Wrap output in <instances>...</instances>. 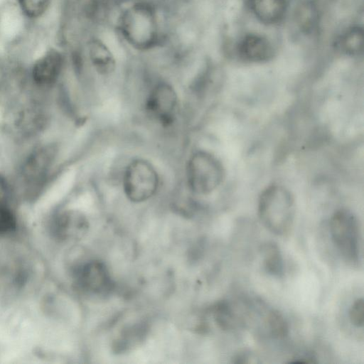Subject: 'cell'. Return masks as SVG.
Wrapping results in <instances>:
<instances>
[{"mask_svg": "<svg viewBox=\"0 0 364 364\" xmlns=\"http://www.w3.org/2000/svg\"><path fill=\"white\" fill-rule=\"evenodd\" d=\"M295 212L294 196L285 186L274 183L261 192L257 203L258 217L273 234H287L293 226Z\"/></svg>", "mask_w": 364, "mask_h": 364, "instance_id": "6da1fadb", "label": "cell"}, {"mask_svg": "<svg viewBox=\"0 0 364 364\" xmlns=\"http://www.w3.org/2000/svg\"><path fill=\"white\" fill-rule=\"evenodd\" d=\"M119 29L126 41L138 50H148L159 41V23L154 9L146 3H136L122 13Z\"/></svg>", "mask_w": 364, "mask_h": 364, "instance_id": "7a4b0ae2", "label": "cell"}, {"mask_svg": "<svg viewBox=\"0 0 364 364\" xmlns=\"http://www.w3.org/2000/svg\"><path fill=\"white\" fill-rule=\"evenodd\" d=\"M225 169L220 160L204 150L195 151L186 166V179L189 190L205 196L215 191L223 183Z\"/></svg>", "mask_w": 364, "mask_h": 364, "instance_id": "3957f363", "label": "cell"}, {"mask_svg": "<svg viewBox=\"0 0 364 364\" xmlns=\"http://www.w3.org/2000/svg\"><path fill=\"white\" fill-rule=\"evenodd\" d=\"M329 230L333 243L343 258L350 264H358L361 256V237L355 213L345 208L336 210L330 218Z\"/></svg>", "mask_w": 364, "mask_h": 364, "instance_id": "277c9868", "label": "cell"}, {"mask_svg": "<svg viewBox=\"0 0 364 364\" xmlns=\"http://www.w3.org/2000/svg\"><path fill=\"white\" fill-rule=\"evenodd\" d=\"M159 177L154 166L147 160L136 159L125 168L122 186L127 198L134 203L151 198L157 191Z\"/></svg>", "mask_w": 364, "mask_h": 364, "instance_id": "5b68a950", "label": "cell"}, {"mask_svg": "<svg viewBox=\"0 0 364 364\" xmlns=\"http://www.w3.org/2000/svg\"><path fill=\"white\" fill-rule=\"evenodd\" d=\"M178 96L174 88L167 82H161L150 90L145 100V111L161 125H171L175 119Z\"/></svg>", "mask_w": 364, "mask_h": 364, "instance_id": "8992f818", "label": "cell"}, {"mask_svg": "<svg viewBox=\"0 0 364 364\" xmlns=\"http://www.w3.org/2000/svg\"><path fill=\"white\" fill-rule=\"evenodd\" d=\"M75 280L77 288L90 296H104L114 285L109 269L99 260H90L79 266Z\"/></svg>", "mask_w": 364, "mask_h": 364, "instance_id": "52a82bcc", "label": "cell"}, {"mask_svg": "<svg viewBox=\"0 0 364 364\" xmlns=\"http://www.w3.org/2000/svg\"><path fill=\"white\" fill-rule=\"evenodd\" d=\"M89 229L86 216L77 210H66L53 220L51 232L61 241H75L82 238Z\"/></svg>", "mask_w": 364, "mask_h": 364, "instance_id": "ba28073f", "label": "cell"}, {"mask_svg": "<svg viewBox=\"0 0 364 364\" xmlns=\"http://www.w3.org/2000/svg\"><path fill=\"white\" fill-rule=\"evenodd\" d=\"M237 53L242 60L259 63L269 60L274 55V49L266 38L250 34L240 42Z\"/></svg>", "mask_w": 364, "mask_h": 364, "instance_id": "9c48e42d", "label": "cell"}, {"mask_svg": "<svg viewBox=\"0 0 364 364\" xmlns=\"http://www.w3.org/2000/svg\"><path fill=\"white\" fill-rule=\"evenodd\" d=\"M63 65V58L58 51L52 50L47 52L33 65V80L40 85L54 83L61 73Z\"/></svg>", "mask_w": 364, "mask_h": 364, "instance_id": "30bf717a", "label": "cell"}, {"mask_svg": "<svg viewBox=\"0 0 364 364\" xmlns=\"http://www.w3.org/2000/svg\"><path fill=\"white\" fill-rule=\"evenodd\" d=\"M55 157V150L51 146L41 148L30 155L26 161L23 173L30 182L43 179L50 168Z\"/></svg>", "mask_w": 364, "mask_h": 364, "instance_id": "8fae6325", "label": "cell"}, {"mask_svg": "<svg viewBox=\"0 0 364 364\" xmlns=\"http://www.w3.org/2000/svg\"><path fill=\"white\" fill-rule=\"evenodd\" d=\"M249 2L254 15L267 24L279 22L287 10L286 0H249Z\"/></svg>", "mask_w": 364, "mask_h": 364, "instance_id": "7c38bea8", "label": "cell"}, {"mask_svg": "<svg viewBox=\"0 0 364 364\" xmlns=\"http://www.w3.org/2000/svg\"><path fill=\"white\" fill-rule=\"evenodd\" d=\"M89 56L95 70L109 75L115 69V60L109 48L100 40L93 39L89 44Z\"/></svg>", "mask_w": 364, "mask_h": 364, "instance_id": "4fadbf2b", "label": "cell"}, {"mask_svg": "<svg viewBox=\"0 0 364 364\" xmlns=\"http://www.w3.org/2000/svg\"><path fill=\"white\" fill-rule=\"evenodd\" d=\"M259 251L264 271L272 277H282L284 274V259L277 244L266 242L262 245Z\"/></svg>", "mask_w": 364, "mask_h": 364, "instance_id": "5bb4252c", "label": "cell"}, {"mask_svg": "<svg viewBox=\"0 0 364 364\" xmlns=\"http://www.w3.org/2000/svg\"><path fill=\"white\" fill-rule=\"evenodd\" d=\"M9 190L0 178V235L12 232L16 228V218L10 203Z\"/></svg>", "mask_w": 364, "mask_h": 364, "instance_id": "9a60e30c", "label": "cell"}, {"mask_svg": "<svg viewBox=\"0 0 364 364\" xmlns=\"http://www.w3.org/2000/svg\"><path fill=\"white\" fill-rule=\"evenodd\" d=\"M342 52L350 55H358L363 51V33L362 28L355 27L343 33L338 41Z\"/></svg>", "mask_w": 364, "mask_h": 364, "instance_id": "2e32d148", "label": "cell"}, {"mask_svg": "<svg viewBox=\"0 0 364 364\" xmlns=\"http://www.w3.org/2000/svg\"><path fill=\"white\" fill-rule=\"evenodd\" d=\"M212 313L217 325L223 330H230L236 324V316L232 306L227 301L215 304Z\"/></svg>", "mask_w": 364, "mask_h": 364, "instance_id": "e0dca14e", "label": "cell"}, {"mask_svg": "<svg viewBox=\"0 0 364 364\" xmlns=\"http://www.w3.org/2000/svg\"><path fill=\"white\" fill-rule=\"evenodd\" d=\"M266 323L271 335L284 338L289 333V325L284 316L277 310L271 309L266 317Z\"/></svg>", "mask_w": 364, "mask_h": 364, "instance_id": "ac0fdd59", "label": "cell"}, {"mask_svg": "<svg viewBox=\"0 0 364 364\" xmlns=\"http://www.w3.org/2000/svg\"><path fill=\"white\" fill-rule=\"evenodd\" d=\"M51 0H18L23 14L28 18L41 16L48 9Z\"/></svg>", "mask_w": 364, "mask_h": 364, "instance_id": "d6986e66", "label": "cell"}, {"mask_svg": "<svg viewBox=\"0 0 364 364\" xmlns=\"http://www.w3.org/2000/svg\"><path fill=\"white\" fill-rule=\"evenodd\" d=\"M351 324L356 328H362L364 323V302L363 298L357 299L350 306L348 312Z\"/></svg>", "mask_w": 364, "mask_h": 364, "instance_id": "ffe728a7", "label": "cell"}, {"mask_svg": "<svg viewBox=\"0 0 364 364\" xmlns=\"http://www.w3.org/2000/svg\"><path fill=\"white\" fill-rule=\"evenodd\" d=\"M289 363H317L314 355L310 353L301 354L292 358Z\"/></svg>", "mask_w": 364, "mask_h": 364, "instance_id": "44dd1931", "label": "cell"}]
</instances>
